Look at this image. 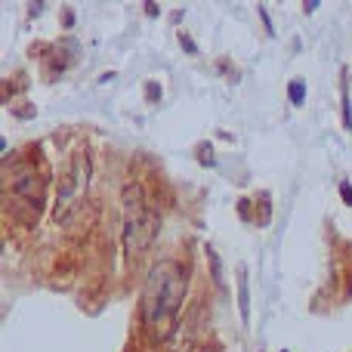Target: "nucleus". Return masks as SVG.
Returning <instances> with one entry per match:
<instances>
[{"instance_id":"obj_9","label":"nucleus","mask_w":352,"mask_h":352,"mask_svg":"<svg viewBox=\"0 0 352 352\" xmlns=\"http://www.w3.org/2000/svg\"><path fill=\"white\" fill-rule=\"evenodd\" d=\"M179 43H182V47H186V50H188V53H195V43H192V41H188V37H186V34H179Z\"/></svg>"},{"instance_id":"obj_8","label":"nucleus","mask_w":352,"mask_h":352,"mask_svg":"<svg viewBox=\"0 0 352 352\" xmlns=\"http://www.w3.org/2000/svg\"><path fill=\"white\" fill-rule=\"evenodd\" d=\"M340 195H343V201L352 207V186H349V182H343V186H340Z\"/></svg>"},{"instance_id":"obj_3","label":"nucleus","mask_w":352,"mask_h":352,"mask_svg":"<svg viewBox=\"0 0 352 352\" xmlns=\"http://www.w3.org/2000/svg\"><path fill=\"white\" fill-rule=\"evenodd\" d=\"M87 182H90V158L87 155H74L68 167L59 176V188H56V219H68L74 207H84L80 198L87 195Z\"/></svg>"},{"instance_id":"obj_6","label":"nucleus","mask_w":352,"mask_h":352,"mask_svg":"<svg viewBox=\"0 0 352 352\" xmlns=\"http://www.w3.org/2000/svg\"><path fill=\"white\" fill-rule=\"evenodd\" d=\"M287 96H291L294 105H303L306 102V84H303V80H291V87H287Z\"/></svg>"},{"instance_id":"obj_11","label":"nucleus","mask_w":352,"mask_h":352,"mask_svg":"<svg viewBox=\"0 0 352 352\" xmlns=\"http://www.w3.org/2000/svg\"><path fill=\"white\" fill-rule=\"evenodd\" d=\"M195 352H210V349H195Z\"/></svg>"},{"instance_id":"obj_7","label":"nucleus","mask_w":352,"mask_h":352,"mask_svg":"<svg viewBox=\"0 0 352 352\" xmlns=\"http://www.w3.org/2000/svg\"><path fill=\"white\" fill-rule=\"evenodd\" d=\"M201 164L213 167V152H210V146H201Z\"/></svg>"},{"instance_id":"obj_2","label":"nucleus","mask_w":352,"mask_h":352,"mask_svg":"<svg viewBox=\"0 0 352 352\" xmlns=\"http://www.w3.org/2000/svg\"><path fill=\"white\" fill-rule=\"evenodd\" d=\"M121 207H124V250H127L130 260H136L155 244L161 229V217L146 204V192H142L140 182L124 186Z\"/></svg>"},{"instance_id":"obj_4","label":"nucleus","mask_w":352,"mask_h":352,"mask_svg":"<svg viewBox=\"0 0 352 352\" xmlns=\"http://www.w3.org/2000/svg\"><path fill=\"white\" fill-rule=\"evenodd\" d=\"M12 192L19 195V198L31 201L37 210V204L43 201V176L37 170L31 161H25V164H19L16 170H12Z\"/></svg>"},{"instance_id":"obj_5","label":"nucleus","mask_w":352,"mask_h":352,"mask_svg":"<svg viewBox=\"0 0 352 352\" xmlns=\"http://www.w3.org/2000/svg\"><path fill=\"white\" fill-rule=\"evenodd\" d=\"M238 309H241V318L248 322L250 318V285H248V269L238 266Z\"/></svg>"},{"instance_id":"obj_10","label":"nucleus","mask_w":352,"mask_h":352,"mask_svg":"<svg viewBox=\"0 0 352 352\" xmlns=\"http://www.w3.org/2000/svg\"><path fill=\"white\" fill-rule=\"evenodd\" d=\"M146 12L148 16H158V3H146Z\"/></svg>"},{"instance_id":"obj_1","label":"nucleus","mask_w":352,"mask_h":352,"mask_svg":"<svg viewBox=\"0 0 352 352\" xmlns=\"http://www.w3.org/2000/svg\"><path fill=\"white\" fill-rule=\"evenodd\" d=\"M188 272L176 260H158L146 275L140 297L142 331L152 343H170L179 331V312L186 303Z\"/></svg>"}]
</instances>
